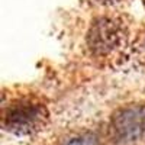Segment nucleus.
Returning <instances> with one entry per match:
<instances>
[{"mask_svg":"<svg viewBox=\"0 0 145 145\" xmlns=\"http://www.w3.org/2000/svg\"><path fill=\"white\" fill-rule=\"evenodd\" d=\"M46 120L48 110L44 105L31 100H19L6 109L2 123L6 131L15 135L25 137L42 131Z\"/></svg>","mask_w":145,"mask_h":145,"instance_id":"1","label":"nucleus"},{"mask_svg":"<svg viewBox=\"0 0 145 145\" xmlns=\"http://www.w3.org/2000/svg\"><path fill=\"white\" fill-rule=\"evenodd\" d=\"M113 137L119 144H134L144 135L145 112L141 106H128L118 110L110 123Z\"/></svg>","mask_w":145,"mask_h":145,"instance_id":"2","label":"nucleus"},{"mask_svg":"<svg viewBox=\"0 0 145 145\" xmlns=\"http://www.w3.org/2000/svg\"><path fill=\"white\" fill-rule=\"evenodd\" d=\"M122 39V29L119 23L110 18L96 19L87 33L89 50L94 55H106L112 52Z\"/></svg>","mask_w":145,"mask_h":145,"instance_id":"3","label":"nucleus"},{"mask_svg":"<svg viewBox=\"0 0 145 145\" xmlns=\"http://www.w3.org/2000/svg\"><path fill=\"white\" fill-rule=\"evenodd\" d=\"M63 145H99V139L91 132H86L68 138Z\"/></svg>","mask_w":145,"mask_h":145,"instance_id":"4","label":"nucleus"},{"mask_svg":"<svg viewBox=\"0 0 145 145\" xmlns=\"http://www.w3.org/2000/svg\"><path fill=\"white\" fill-rule=\"evenodd\" d=\"M96 2H99V3H105V5H109V3H116V2H119V0H96Z\"/></svg>","mask_w":145,"mask_h":145,"instance_id":"5","label":"nucleus"}]
</instances>
